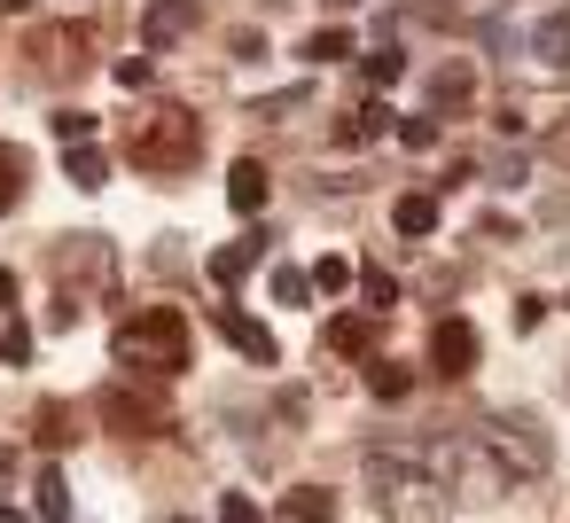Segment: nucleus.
<instances>
[{
	"instance_id": "1",
	"label": "nucleus",
	"mask_w": 570,
	"mask_h": 523,
	"mask_svg": "<svg viewBox=\"0 0 570 523\" xmlns=\"http://www.w3.org/2000/svg\"><path fill=\"white\" fill-rule=\"evenodd\" d=\"M367 484L383 500L391 523H438L445 500H438V476H430V453H406V445H367Z\"/></svg>"
},
{
	"instance_id": "2",
	"label": "nucleus",
	"mask_w": 570,
	"mask_h": 523,
	"mask_svg": "<svg viewBox=\"0 0 570 523\" xmlns=\"http://www.w3.org/2000/svg\"><path fill=\"white\" fill-rule=\"evenodd\" d=\"M110 344H118V359L141 367L149 383H173V375L188 367V313H180V305H141V313L118 320Z\"/></svg>"
},
{
	"instance_id": "3",
	"label": "nucleus",
	"mask_w": 570,
	"mask_h": 523,
	"mask_svg": "<svg viewBox=\"0 0 570 523\" xmlns=\"http://www.w3.org/2000/svg\"><path fill=\"white\" fill-rule=\"evenodd\" d=\"M126 157L141 165V172H188L196 157H204V118L196 110H180V102H165V110H141L134 126H126Z\"/></svg>"
},
{
	"instance_id": "4",
	"label": "nucleus",
	"mask_w": 570,
	"mask_h": 523,
	"mask_svg": "<svg viewBox=\"0 0 570 523\" xmlns=\"http://www.w3.org/2000/svg\"><path fill=\"white\" fill-rule=\"evenodd\" d=\"M476 445H484V453H492V461H500V468H508L515 484L547 468V445L531 437V422H523V414H492V422L476 430Z\"/></svg>"
},
{
	"instance_id": "5",
	"label": "nucleus",
	"mask_w": 570,
	"mask_h": 523,
	"mask_svg": "<svg viewBox=\"0 0 570 523\" xmlns=\"http://www.w3.org/2000/svg\"><path fill=\"white\" fill-rule=\"evenodd\" d=\"M48 274L56 282H110L118 274V250L102 235H56L48 243Z\"/></svg>"
},
{
	"instance_id": "6",
	"label": "nucleus",
	"mask_w": 570,
	"mask_h": 523,
	"mask_svg": "<svg viewBox=\"0 0 570 523\" xmlns=\"http://www.w3.org/2000/svg\"><path fill=\"white\" fill-rule=\"evenodd\" d=\"M476 352H484V336H476V320H461V313H445V320L430 328V375H438V383H461V375L476 367Z\"/></svg>"
},
{
	"instance_id": "7",
	"label": "nucleus",
	"mask_w": 570,
	"mask_h": 523,
	"mask_svg": "<svg viewBox=\"0 0 570 523\" xmlns=\"http://www.w3.org/2000/svg\"><path fill=\"white\" fill-rule=\"evenodd\" d=\"M102 422L126 430V437H157V430H173L165 398H157V391H134V383H110V391H102Z\"/></svg>"
},
{
	"instance_id": "8",
	"label": "nucleus",
	"mask_w": 570,
	"mask_h": 523,
	"mask_svg": "<svg viewBox=\"0 0 570 523\" xmlns=\"http://www.w3.org/2000/svg\"><path fill=\"white\" fill-rule=\"evenodd\" d=\"M469 95H476V63H469V56H445V63L430 71V118H461Z\"/></svg>"
},
{
	"instance_id": "9",
	"label": "nucleus",
	"mask_w": 570,
	"mask_h": 523,
	"mask_svg": "<svg viewBox=\"0 0 570 523\" xmlns=\"http://www.w3.org/2000/svg\"><path fill=\"white\" fill-rule=\"evenodd\" d=\"M219 336H227V344H235L243 359H258V367H274V359H282L274 328H266V320H250L243 305H219Z\"/></svg>"
},
{
	"instance_id": "10",
	"label": "nucleus",
	"mask_w": 570,
	"mask_h": 523,
	"mask_svg": "<svg viewBox=\"0 0 570 523\" xmlns=\"http://www.w3.org/2000/svg\"><path fill=\"white\" fill-rule=\"evenodd\" d=\"M196 17H204L196 0H149V17H141V32H149V48L165 56L173 40H188V32H196Z\"/></svg>"
},
{
	"instance_id": "11",
	"label": "nucleus",
	"mask_w": 570,
	"mask_h": 523,
	"mask_svg": "<svg viewBox=\"0 0 570 523\" xmlns=\"http://www.w3.org/2000/svg\"><path fill=\"white\" fill-rule=\"evenodd\" d=\"M266 243H274L266 227H250L243 243H219V250H212V282H219V289H235V282H243V274L266 258Z\"/></svg>"
},
{
	"instance_id": "12",
	"label": "nucleus",
	"mask_w": 570,
	"mask_h": 523,
	"mask_svg": "<svg viewBox=\"0 0 570 523\" xmlns=\"http://www.w3.org/2000/svg\"><path fill=\"white\" fill-rule=\"evenodd\" d=\"M383 134H391V110H383L375 95H367V102H352V110L336 118V141H344V149H367V141H383Z\"/></svg>"
},
{
	"instance_id": "13",
	"label": "nucleus",
	"mask_w": 570,
	"mask_h": 523,
	"mask_svg": "<svg viewBox=\"0 0 570 523\" xmlns=\"http://www.w3.org/2000/svg\"><path fill=\"white\" fill-rule=\"evenodd\" d=\"M282 523H336V492H328V484H297V492H282Z\"/></svg>"
},
{
	"instance_id": "14",
	"label": "nucleus",
	"mask_w": 570,
	"mask_h": 523,
	"mask_svg": "<svg viewBox=\"0 0 570 523\" xmlns=\"http://www.w3.org/2000/svg\"><path fill=\"white\" fill-rule=\"evenodd\" d=\"M328 352H352V359L375 352V313H336L328 320Z\"/></svg>"
},
{
	"instance_id": "15",
	"label": "nucleus",
	"mask_w": 570,
	"mask_h": 523,
	"mask_svg": "<svg viewBox=\"0 0 570 523\" xmlns=\"http://www.w3.org/2000/svg\"><path fill=\"white\" fill-rule=\"evenodd\" d=\"M32 515H40V523H71V484H63V468H40V484H32Z\"/></svg>"
},
{
	"instance_id": "16",
	"label": "nucleus",
	"mask_w": 570,
	"mask_h": 523,
	"mask_svg": "<svg viewBox=\"0 0 570 523\" xmlns=\"http://www.w3.org/2000/svg\"><path fill=\"white\" fill-rule=\"evenodd\" d=\"M24 172H32V157H24L17 141H0V219L24 204Z\"/></svg>"
},
{
	"instance_id": "17",
	"label": "nucleus",
	"mask_w": 570,
	"mask_h": 523,
	"mask_svg": "<svg viewBox=\"0 0 570 523\" xmlns=\"http://www.w3.org/2000/svg\"><path fill=\"white\" fill-rule=\"evenodd\" d=\"M79 48H87V32H71V24H40L32 32V56L40 63H79Z\"/></svg>"
},
{
	"instance_id": "18",
	"label": "nucleus",
	"mask_w": 570,
	"mask_h": 523,
	"mask_svg": "<svg viewBox=\"0 0 570 523\" xmlns=\"http://www.w3.org/2000/svg\"><path fill=\"white\" fill-rule=\"evenodd\" d=\"M227 204H235V211L250 219V211L266 204V165H250V157H243V165L227 172Z\"/></svg>"
},
{
	"instance_id": "19",
	"label": "nucleus",
	"mask_w": 570,
	"mask_h": 523,
	"mask_svg": "<svg viewBox=\"0 0 570 523\" xmlns=\"http://www.w3.org/2000/svg\"><path fill=\"white\" fill-rule=\"evenodd\" d=\"M391 227H399V235H414V243H422V235H438V196H399V204H391Z\"/></svg>"
},
{
	"instance_id": "20",
	"label": "nucleus",
	"mask_w": 570,
	"mask_h": 523,
	"mask_svg": "<svg viewBox=\"0 0 570 523\" xmlns=\"http://www.w3.org/2000/svg\"><path fill=\"white\" fill-rule=\"evenodd\" d=\"M367 391H375L383 406H399V398H414V367H406V359H375V367H367Z\"/></svg>"
},
{
	"instance_id": "21",
	"label": "nucleus",
	"mask_w": 570,
	"mask_h": 523,
	"mask_svg": "<svg viewBox=\"0 0 570 523\" xmlns=\"http://www.w3.org/2000/svg\"><path fill=\"white\" fill-rule=\"evenodd\" d=\"M32 437H40L48 453H63V445L79 437V430H71V406H63V398H48V406H32Z\"/></svg>"
},
{
	"instance_id": "22",
	"label": "nucleus",
	"mask_w": 570,
	"mask_h": 523,
	"mask_svg": "<svg viewBox=\"0 0 570 523\" xmlns=\"http://www.w3.org/2000/svg\"><path fill=\"white\" fill-rule=\"evenodd\" d=\"M531 56H539L547 71H562V63H570V24H562V17H547V24H531Z\"/></svg>"
},
{
	"instance_id": "23",
	"label": "nucleus",
	"mask_w": 570,
	"mask_h": 523,
	"mask_svg": "<svg viewBox=\"0 0 570 523\" xmlns=\"http://www.w3.org/2000/svg\"><path fill=\"white\" fill-rule=\"evenodd\" d=\"M297 56H305V63H344V56H352V32H344V24H321V32H305Z\"/></svg>"
},
{
	"instance_id": "24",
	"label": "nucleus",
	"mask_w": 570,
	"mask_h": 523,
	"mask_svg": "<svg viewBox=\"0 0 570 523\" xmlns=\"http://www.w3.org/2000/svg\"><path fill=\"white\" fill-rule=\"evenodd\" d=\"M63 172H71V180H79V188H102V180H110V157H102V149H95V141H79V149H71V157H63Z\"/></svg>"
},
{
	"instance_id": "25",
	"label": "nucleus",
	"mask_w": 570,
	"mask_h": 523,
	"mask_svg": "<svg viewBox=\"0 0 570 523\" xmlns=\"http://www.w3.org/2000/svg\"><path fill=\"white\" fill-rule=\"evenodd\" d=\"M352 282H360V297H367V313H383V305H391V297H399V282H391V274H383V266H360V274H352Z\"/></svg>"
},
{
	"instance_id": "26",
	"label": "nucleus",
	"mask_w": 570,
	"mask_h": 523,
	"mask_svg": "<svg viewBox=\"0 0 570 523\" xmlns=\"http://www.w3.org/2000/svg\"><path fill=\"white\" fill-rule=\"evenodd\" d=\"M297 110H305V87H282V95L250 102V118H274V126H282V118H297Z\"/></svg>"
},
{
	"instance_id": "27",
	"label": "nucleus",
	"mask_w": 570,
	"mask_h": 523,
	"mask_svg": "<svg viewBox=\"0 0 570 523\" xmlns=\"http://www.w3.org/2000/svg\"><path fill=\"white\" fill-rule=\"evenodd\" d=\"M399 71H406V56H399V48H367V87H391Z\"/></svg>"
},
{
	"instance_id": "28",
	"label": "nucleus",
	"mask_w": 570,
	"mask_h": 523,
	"mask_svg": "<svg viewBox=\"0 0 570 523\" xmlns=\"http://www.w3.org/2000/svg\"><path fill=\"white\" fill-rule=\"evenodd\" d=\"M336 289H352V266L344 258H321L313 266V297H336Z\"/></svg>"
},
{
	"instance_id": "29",
	"label": "nucleus",
	"mask_w": 570,
	"mask_h": 523,
	"mask_svg": "<svg viewBox=\"0 0 570 523\" xmlns=\"http://www.w3.org/2000/svg\"><path fill=\"white\" fill-rule=\"evenodd\" d=\"M305 289H313L305 266H274V297H282V305H305Z\"/></svg>"
},
{
	"instance_id": "30",
	"label": "nucleus",
	"mask_w": 570,
	"mask_h": 523,
	"mask_svg": "<svg viewBox=\"0 0 570 523\" xmlns=\"http://www.w3.org/2000/svg\"><path fill=\"white\" fill-rule=\"evenodd\" d=\"M0 359H9V367H24V359H32V328H24V320L0 328Z\"/></svg>"
},
{
	"instance_id": "31",
	"label": "nucleus",
	"mask_w": 570,
	"mask_h": 523,
	"mask_svg": "<svg viewBox=\"0 0 570 523\" xmlns=\"http://www.w3.org/2000/svg\"><path fill=\"white\" fill-rule=\"evenodd\" d=\"M399 141H406V149H430V141H438V118H430V110H422V118H399Z\"/></svg>"
},
{
	"instance_id": "32",
	"label": "nucleus",
	"mask_w": 570,
	"mask_h": 523,
	"mask_svg": "<svg viewBox=\"0 0 570 523\" xmlns=\"http://www.w3.org/2000/svg\"><path fill=\"white\" fill-rule=\"evenodd\" d=\"M56 134H63V141H71V149H79V141H87V134H95V118H87V110H56Z\"/></svg>"
},
{
	"instance_id": "33",
	"label": "nucleus",
	"mask_w": 570,
	"mask_h": 523,
	"mask_svg": "<svg viewBox=\"0 0 570 523\" xmlns=\"http://www.w3.org/2000/svg\"><path fill=\"white\" fill-rule=\"evenodd\" d=\"M476 235H484V243H515V235H523V227H515V219H508V211H484V219H476Z\"/></svg>"
},
{
	"instance_id": "34",
	"label": "nucleus",
	"mask_w": 570,
	"mask_h": 523,
	"mask_svg": "<svg viewBox=\"0 0 570 523\" xmlns=\"http://www.w3.org/2000/svg\"><path fill=\"white\" fill-rule=\"evenodd\" d=\"M219 523H258V500H250V492H227V500H219Z\"/></svg>"
},
{
	"instance_id": "35",
	"label": "nucleus",
	"mask_w": 570,
	"mask_h": 523,
	"mask_svg": "<svg viewBox=\"0 0 570 523\" xmlns=\"http://www.w3.org/2000/svg\"><path fill=\"white\" fill-rule=\"evenodd\" d=\"M149 79H157L149 56H126V63H118V87H149Z\"/></svg>"
},
{
	"instance_id": "36",
	"label": "nucleus",
	"mask_w": 570,
	"mask_h": 523,
	"mask_svg": "<svg viewBox=\"0 0 570 523\" xmlns=\"http://www.w3.org/2000/svg\"><path fill=\"white\" fill-rule=\"evenodd\" d=\"M235 56H243V63H258V56H266V32H258V24H243V32H235Z\"/></svg>"
},
{
	"instance_id": "37",
	"label": "nucleus",
	"mask_w": 570,
	"mask_h": 523,
	"mask_svg": "<svg viewBox=\"0 0 570 523\" xmlns=\"http://www.w3.org/2000/svg\"><path fill=\"white\" fill-rule=\"evenodd\" d=\"M9 305H17V274H9V266H0V313H9Z\"/></svg>"
},
{
	"instance_id": "38",
	"label": "nucleus",
	"mask_w": 570,
	"mask_h": 523,
	"mask_svg": "<svg viewBox=\"0 0 570 523\" xmlns=\"http://www.w3.org/2000/svg\"><path fill=\"white\" fill-rule=\"evenodd\" d=\"M9 476H17V453H9V445H0V484H9Z\"/></svg>"
},
{
	"instance_id": "39",
	"label": "nucleus",
	"mask_w": 570,
	"mask_h": 523,
	"mask_svg": "<svg viewBox=\"0 0 570 523\" xmlns=\"http://www.w3.org/2000/svg\"><path fill=\"white\" fill-rule=\"evenodd\" d=\"M0 523H24V507H0Z\"/></svg>"
},
{
	"instance_id": "40",
	"label": "nucleus",
	"mask_w": 570,
	"mask_h": 523,
	"mask_svg": "<svg viewBox=\"0 0 570 523\" xmlns=\"http://www.w3.org/2000/svg\"><path fill=\"white\" fill-rule=\"evenodd\" d=\"M0 9H32V0H0Z\"/></svg>"
},
{
	"instance_id": "41",
	"label": "nucleus",
	"mask_w": 570,
	"mask_h": 523,
	"mask_svg": "<svg viewBox=\"0 0 570 523\" xmlns=\"http://www.w3.org/2000/svg\"><path fill=\"white\" fill-rule=\"evenodd\" d=\"M328 9H352V0H328Z\"/></svg>"
}]
</instances>
